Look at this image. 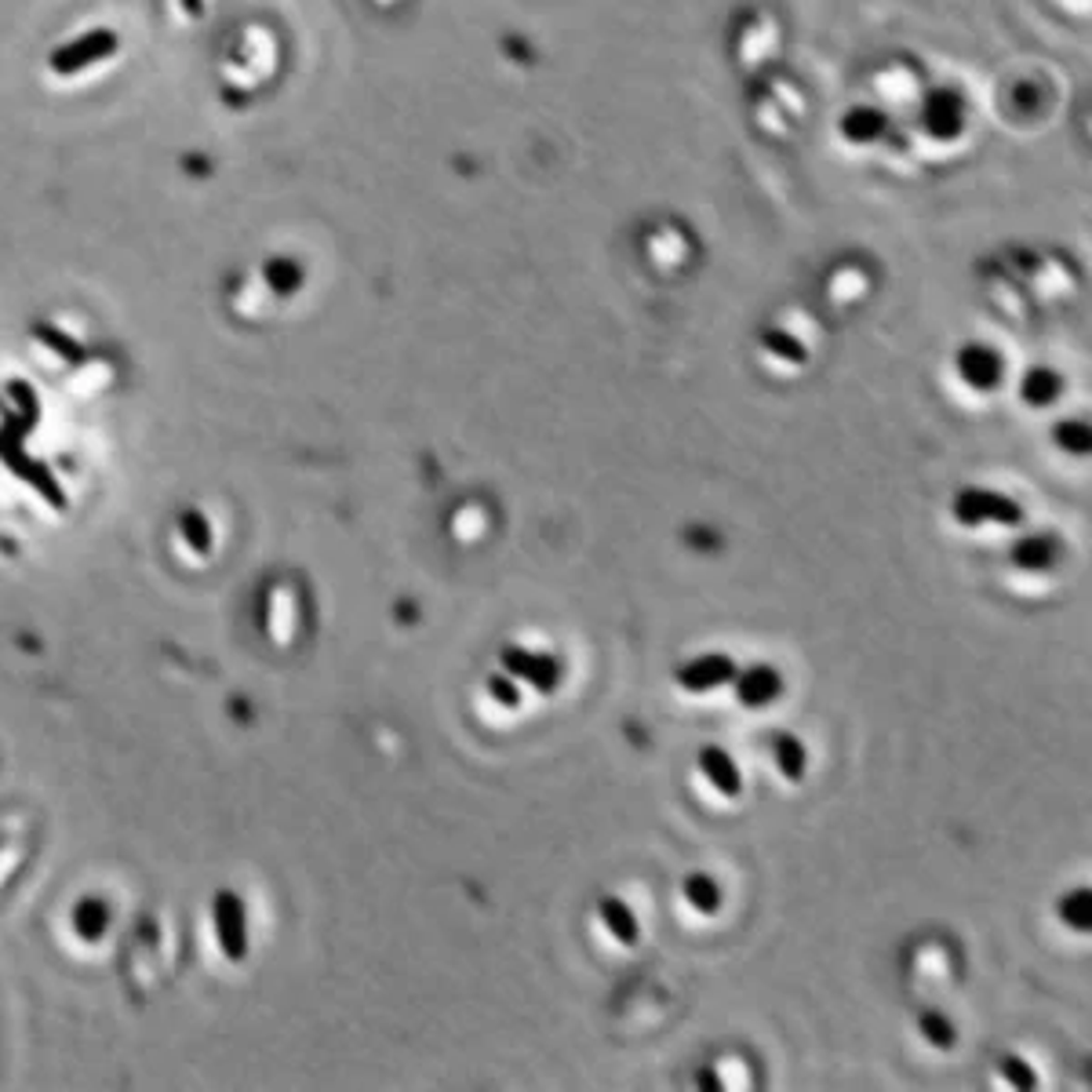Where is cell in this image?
Returning a JSON list of instances; mask_svg holds the SVG:
<instances>
[{"mask_svg":"<svg viewBox=\"0 0 1092 1092\" xmlns=\"http://www.w3.org/2000/svg\"><path fill=\"white\" fill-rule=\"evenodd\" d=\"M488 696L496 699L499 706H506V710H513V706H521V689H517V677H510V674H492V677H488Z\"/></svg>","mask_w":1092,"mask_h":1092,"instance_id":"obj_17","label":"cell"},{"mask_svg":"<svg viewBox=\"0 0 1092 1092\" xmlns=\"http://www.w3.org/2000/svg\"><path fill=\"white\" fill-rule=\"evenodd\" d=\"M1056 441H1060L1063 452L1085 455V452H1089V426L1077 423V419H1067V423L1056 426Z\"/></svg>","mask_w":1092,"mask_h":1092,"instance_id":"obj_16","label":"cell"},{"mask_svg":"<svg viewBox=\"0 0 1092 1092\" xmlns=\"http://www.w3.org/2000/svg\"><path fill=\"white\" fill-rule=\"evenodd\" d=\"M951 510H954V517L969 528L983 525V521H995V525L1012 528L1024 521L1019 503H1012V499L1002 496V492H983V488H961L958 496H954Z\"/></svg>","mask_w":1092,"mask_h":1092,"instance_id":"obj_2","label":"cell"},{"mask_svg":"<svg viewBox=\"0 0 1092 1092\" xmlns=\"http://www.w3.org/2000/svg\"><path fill=\"white\" fill-rule=\"evenodd\" d=\"M216 925H219V940H223V951L230 958H245V947H248V932H245V906H241L237 896L223 892L216 899Z\"/></svg>","mask_w":1092,"mask_h":1092,"instance_id":"obj_6","label":"cell"},{"mask_svg":"<svg viewBox=\"0 0 1092 1092\" xmlns=\"http://www.w3.org/2000/svg\"><path fill=\"white\" fill-rule=\"evenodd\" d=\"M736 663H732V655H721V652H710V655H699V660L684 663L681 670H677V684H681L684 692H713V689H725V684L736 681Z\"/></svg>","mask_w":1092,"mask_h":1092,"instance_id":"obj_4","label":"cell"},{"mask_svg":"<svg viewBox=\"0 0 1092 1092\" xmlns=\"http://www.w3.org/2000/svg\"><path fill=\"white\" fill-rule=\"evenodd\" d=\"M1056 394H1060V380H1056L1053 372H1041L1038 368V372H1031L1024 380V401L1027 404H1038L1041 409V404H1048Z\"/></svg>","mask_w":1092,"mask_h":1092,"instance_id":"obj_14","label":"cell"},{"mask_svg":"<svg viewBox=\"0 0 1092 1092\" xmlns=\"http://www.w3.org/2000/svg\"><path fill=\"white\" fill-rule=\"evenodd\" d=\"M768 346H776V354H780V357H794V361H802V349H797V342L783 339V335H768Z\"/></svg>","mask_w":1092,"mask_h":1092,"instance_id":"obj_20","label":"cell"},{"mask_svg":"<svg viewBox=\"0 0 1092 1092\" xmlns=\"http://www.w3.org/2000/svg\"><path fill=\"white\" fill-rule=\"evenodd\" d=\"M183 8H187V16H204V0H183Z\"/></svg>","mask_w":1092,"mask_h":1092,"instance_id":"obj_21","label":"cell"},{"mask_svg":"<svg viewBox=\"0 0 1092 1092\" xmlns=\"http://www.w3.org/2000/svg\"><path fill=\"white\" fill-rule=\"evenodd\" d=\"M699 773L725 797H736L739 790H744V773H739V765L728 758V751H721V747H703V751H699Z\"/></svg>","mask_w":1092,"mask_h":1092,"instance_id":"obj_7","label":"cell"},{"mask_svg":"<svg viewBox=\"0 0 1092 1092\" xmlns=\"http://www.w3.org/2000/svg\"><path fill=\"white\" fill-rule=\"evenodd\" d=\"M267 281L274 284V288L284 296V291H291V288L299 284V270L291 267L288 259H274V262L267 267Z\"/></svg>","mask_w":1092,"mask_h":1092,"instance_id":"obj_18","label":"cell"},{"mask_svg":"<svg viewBox=\"0 0 1092 1092\" xmlns=\"http://www.w3.org/2000/svg\"><path fill=\"white\" fill-rule=\"evenodd\" d=\"M499 663H503V674L528 681L535 692H542V696H551L561 684V663L554 660L551 652H528V648L521 645H506L503 652H499Z\"/></svg>","mask_w":1092,"mask_h":1092,"instance_id":"obj_3","label":"cell"},{"mask_svg":"<svg viewBox=\"0 0 1092 1092\" xmlns=\"http://www.w3.org/2000/svg\"><path fill=\"white\" fill-rule=\"evenodd\" d=\"M1002 1074L1009 1077V1085H1016V1089H1034V1085H1038V1082H1034V1070L1027 1067V1063L1019 1060V1056H1005V1060H1002Z\"/></svg>","mask_w":1092,"mask_h":1092,"instance_id":"obj_19","label":"cell"},{"mask_svg":"<svg viewBox=\"0 0 1092 1092\" xmlns=\"http://www.w3.org/2000/svg\"><path fill=\"white\" fill-rule=\"evenodd\" d=\"M684 899L692 903V911L710 918L718 915L721 903H725V889H721V881L710 874H689L684 877Z\"/></svg>","mask_w":1092,"mask_h":1092,"instance_id":"obj_11","label":"cell"},{"mask_svg":"<svg viewBox=\"0 0 1092 1092\" xmlns=\"http://www.w3.org/2000/svg\"><path fill=\"white\" fill-rule=\"evenodd\" d=\"M1012 565L1019 572H1045L1056 565V542L1048 535H1027L1012 547Z\"/></svg>","mask_w":1092,"mask_h":1092,"instance_id":"obj_10","label":"cell"},{"mask_svg":"<svg viewBox=\"0 0 1092 1092\" xmlns=\"http://www.w3.org/2000/svg\"><path fill=\"white\" fill-rule=\"evenodd\" d=\"M922 1034H925V1041H932L936 1048H951L954 1041H958V1027H954L944 1012H925Z\"/></svg>","mask_w":1092,"mask_h":1092,"instance_id":"obj_15","label":"cell"},{"mask_svg":"<svg viewBox=\"0 0 1092 1092\" xmlns=\"http://www.w3.org/2000/svg\"><path fill=\"white\" fill-rule=\"evenodd\" d=\"M1060 918H1063V925H1067V929L1089 932L1092 929V896H1089V889L1067 892V896H1063V903H1060Z\"/></svg>","mask_w":1092,"mask_h":1092,"instance_id":"obj_13","label":"cell"},{"mask_svg":"<svg viewBox=\"0 0 1092 1092\" xmlns=\"http://www.w3.org/2000/svg\"><path fill=\"white\" fill-rule=\"evenodd\" d=\"M958 368H961V375H965L969 387H976V390H995L998 380H1002V361L983 346L961 349Z\"/></svg>","mask_w":1092,"mask_h":1092,"instance_id":"obj_8","label":"cell"},{"mask_svg":"<svg viewBox=\"0 0 1092 1092\" xmlns=\"http://www.w3.org/2000/svg\"><path fill=\"white\" fill-rule=\"evenodd\" d=\"M783 696V677L776 667H751L744 670V674H736V699L744 706H751V710H758V706H773L776 699Z\"/></svg>","mask_w":1092,"mask_h":1092,"instance_id":"obj_5","label":"cell"},{"mask_svg":"<svg viewBox=\"0 0 1092 1092\" xmlns=\"http://www.w3.org/2000/svg\"><path fill=\"white\" fill-rule=\"evenodd\" d=\"M117 48H120L117 33L106 30V26H95V30L81 33V37H74V40H66V45L55 48V52L48 55V69L59 77H74V74H81V69L106 62Z\"/></svg>","mask_w":1092,"mask_h":1092,"instance_id":"obj_1","label":"cell"},{"mask_svg":"<svg viewBox=\"0 0 1092 1092\" xmlns=\"http://www.w3.org/2000/svg\"><path fill=\"white\" fill-rule=\"evenodd\" d=\"M601 922H605V929L612 932V940H616V944L634 947V944L641 940V922H638V915H634V911L623 903V899H616V896H605V899H601Z\"/></svg>","mask_w":1092,"mask_h":1092,"instance_id":"obj_9","label":"cell"},{"mask_svg":"<svg viewBox=\"0 0 1092 1092\" xmlns=\"http://www.w3.org/2000/svg\"><path fill=\"white\" fill-rule=\"evenodd\" d=\"M776 768H780L783 780L797 783L809 773V751L797 736H780L776 739Z\"/></svg>","mask_w":1092,"mask_h":1092,"instance_id":"obj_12","label":"cell"}]
</instances>
